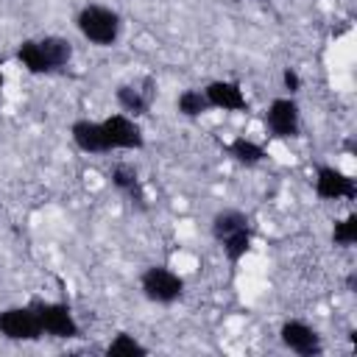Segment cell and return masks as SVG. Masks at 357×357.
<instances>
[{"label": "cell", "mask_w": 357, "mask_h": 357, "mask_svg": "<svg viewBox=\"0 0 357 357\" xmlns=\"http://www.w3.org/2000/svg\"><path fill=\"white\" fill-rule=\"evenodd\" d=\"M176 109L184 117H201L204 112H209V100H206L204 89H184L176 98Z\"/></svg>", "instance_id": "cell-15"}, {"label": "cell", "mask_w": 357, "mask_h": 357, "mask_svg": "<svg viewBox=\"0 0 357 357\" xmlns=\"http://www.w3.org/2000/svg\"><path fill=\"white\" fill-rule=\"evenodd\" d=\"M70 137H73L75 148L84 151V153H109L112 151L109 142H106L103 126L95 123V120H86V117H81L70 126Z\"/></svg>", "instance_id": "cell-11"}, {"label": "cell", "mask_w": 357, "mask_h": 357, "mask_svg": "<svg viewBox=\"0 0 357 357\" xmlns=\"http://www.w3.org/2000/svg\"><path fill=\"white\" fill-rule=\"evenodd\" d=\"M114 98L120 103L123 112H128V117H139L151 109L153 98H156V78L153 75H142L139 81L131 84H120L114 89Z\"/></svg>", "instance_id": "cell-7"}, {"label": "cell", "mask_w": 357, "mask_h": 357, "mask_svg": "<svg viewBox=\"0 0 357 357\" xmlns=\"http://www.w3.org/2000/svg\"><path fill=\"white\" fill-rule=\"evenodd\" d=\"M332 243L335 245H354L357 243V215H346L343 220L335 223Z\"/></svg>", "instance_id": "cell-18"}, {"label": "cell", "mask_w": 357, "mask_h": 357, "mask_svg": "<svg viewBox=\"0 0 357 357\" xmlns=\"http://www.w3.org/2000/svg\"><path fill=\"white\" fill-rule=\"evenodd\" d=\"M106 354H109V357H145V354H148V349H145L137 337H131V335L120 332V335L106 346Z\"/></svg>", "instance_id": "cell-16"}, {"label": "cell", "mask_w": 357, "mask_h": 357, "mask_svg": "<svg viewBox=\"0 0 357 357\" xmlns=\"http://www.w3.org/2000/svg\"><path fill=\"white\" fill-rule=\"evenodd\" d=\"M75 28L78 33L89 42V45H98V47H112L120 36V28H123V20L114 8L109 6H100V3H86L78 14H75Z\"/></svg>", "instance_id": "cell-1"}, {"label": "cell", "mask_w": 357, "mask_h": 357, "mask_svg": "<svg viewBox=\"0 0 357 357\" xmlns=\"http://www.w3.org/2000/svg\"><path fill=\"white\" fill-rule=\"evenodd\" d=\"M0 335L6 340H39L45 332L39 326V318L33 312V307H6L0 310Z\"/></svg>", "instance_id": "cell-4"}, {"label": "cell", "mask_w": 357, "mask_h": 357, "mask_svg": "<svg viewBox=\"0 0 357 357\" xmlns=\"http://www.w3.org/2000/svg\"><path fill=\"white\" fill-rule=\"evenodd\" d=\"M279 340L284 349H290L298 357H318L324 351L321 335L304 321H284L279 329Z\"/></svg>", "instance_id": "cell-8"}, {"label": "cell", "mask_w": 357, "mask_h": 357, "mask_svg": "<svg viewBox=\"0 0 357 357\" xmlns=\"http://www.w3.org/2000/svg\"><path fill=\"white\" fill-rule=\"evenodd\" d=\"M346 284H349V290L354 293V287H357V273H349V279H346Z\"/></svg>", "instance_id": "cell-20"}, {"label": "cell", "mask_w": 357, "mask_h": 357, "mask_svg": "<svg viewBox=\"0 0 357 357\" xmlns=\"http://www.w3.org/2000/svg\"><path fill=\"white\" fill-rule=\"evenodd\" d=\"M3 84H6V75H3V64H0V95H3Z\"/></svg>", "instance_id": "cell-21"}, {"label": "cell", "mask_w": 357, "mask_h": 357, "mask_svg": "<svg viewBox=\"0 0 357 357\" xmlns=\"http://www.w3.org/2000/svg\"><path fill=\"white\" fill-rule=\"evenodd\" d=\"M204 95L209 100V109H223V112H245L248 109L245 95H243L240 84H234V81H212V84H206Z\"/></svg>", "instance_id": "cell-10"}, {"label": "cell", "mask_w": 357, "mask_h": 357, "mask_svg": "<svg viewBox=\"0 0 357 357\" xmlns=\"http://www.w3.org/2000/svg\"><path fill=\"white\" fill-rule=\"evenodd\" d=\"M139 290L153 304H176L184 293V279L167 265H151L139 273Z\"/></svg>", "instance_id": "cell-3"}, {"label": "cell", "mask_w": 357, "mask_h": 357, "mask_svg": "<svg viewBox=\"0 0 357 357\" xmlns=\"http://www.w3.org/2000/svg\"><path fill=\"white\" fill-rule=\"evenodd\" d=\"M31 307H33V312H36L39 326H42L45 335L59 337V340H75V337H81V326H78V321H75L70 304L33 298Z\"/></svg>", "instance_id": "cell-2"}, {"label": "cell", "mask_w": 357, "mask_h": 357, "mask_svg": "<svg viewBox=\"0 0 357 357\" xmlns=\"http://www.w3.org/2000/svg\"><path fill=\"white\" fill-rule=\"evenodd\" d=\"M226 151H229V156H231L234 162H240V165H245V167H254V165H259V162L265 159V148H262L259 142H254V139H245V137L231 139V142L226 145Z\"/></svg>", "instance_id": "cell-14"}, {"label": "cell", "mask_w": 357, "mask_h": 357, "mask_svg": "<svg viewBox=\"0 0 357 357\" xmlns=\"http://www.w3.org/2000/svg\"><path fill=\"white\" fill-rule=\"evenodd\" d=\"M265 128L276 139H290L298 137L301 131V112L293 98H273L268 112H265Z\"/></svg>", "instance_id": "cell-5"}, {"label": "cell", "mask_w": 357, "mask_h": 357, "mask_svg": "<svg viewBox=\"0 0 357 357\" xmlns=\"http://www.w3.org/2000/svg\"><path fill=\"white\" fill-rule=\"evenodd\" d=\"M103 134L109 148H120V151H139L145 148V134L139 128V123L128 114H109L103 123Z\"/></svg>", "instance_id": "cell-6"}, {"label": "cell", "mask_w": 357, "mask_h": 357, "mask_svg": "<svg viewBox=\"0 0 357 357\" xmlns=\"http://www.w3.org/2000/svg\"><path fill=\"white\" fill-rule=\"evenodd\" d=\"M282 81H284V89H287L290 95L301 89V78H298V73H296V70H290V67H284V73H282Z\"/></svg>", "instance_id": "cell-19"}, {"label": "cell", "mask_w": 357, "mask_h": 357, "mask_svg": "<svg viewBox=\"0 0 357 357\" xmlns=\"http://www.w3.org/2000/svg\"><path fill=\"white\" fill-rule=\"evenodd\" d=\"M315 195L324 201H337V198H357V184L349 173L332 165H321L315 170Z\"/></svg>", "instance_id": "cell-9"}, {"label": "cell", "mask_w": 357, "mask_h": 357, "mask_svg": "<svg viewBox=\"0 0 357 357\" xmlns=\"http://www.w3.org/2000/svg\"><path fill=\"white\" fill-rule=\"evenodd\" d=\"M240 229H251L245 212H240V209H220V212H215V218H212V237L218 243L226 240L229 234L240 231Z\"/></svg>", "instance_id": "cell-13"}, {"label": "cell", "mask_w": 357, "mask_h": 357, "mask_svg": "<svg viewBox=\"0 0 357 357\" xmlns=\"http://www.w3.org/2000/svg\"><path fill=\"white\" fill-rule=\"evenodd\" d=\"M112 184H114L117 192H123V195L128 198L131 206H137V209H145V206H148V195H145V187H142V178H139L137 167H131V165H117V167L112 170Z\"/></svg>", "instance_id": "cell-12"}, {"label": "cell", "mask_w": 357, "mask_h": 357, "mask_svg": "<svg viewBox=\"0 0 357 357\" xmlns=\"http://www.w3.org/2000/svg\"><path fill=\"white\" fill-rule=\"evenodd\" d=\"M220 245H223V254H226L229 262L243 259L248 254V248H251V229H240V231L229 234L226 240H220Z\"/></svg>", "instance_id": "cell-17"}]
</instances>
